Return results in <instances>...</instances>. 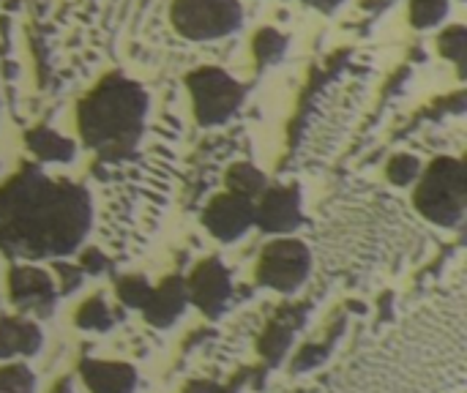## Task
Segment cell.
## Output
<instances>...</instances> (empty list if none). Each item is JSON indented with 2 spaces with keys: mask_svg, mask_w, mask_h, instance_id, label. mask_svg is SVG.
<instances>
[{
  "mask_svg": "<svg viewBox=\"0 0 467 393\" xmlns=\"http://www.w3.org/2000/svg\"><path fill=\"white\" fill-rule=\"evenodd\" d=\"M93 219L82 186L49 181L38 167L0 189V246L16 257H63L88 235Z\"/></svg>",
  "mask_w": 467,
  "mask_h": 393,
  "instance_id": "6da1fadb",
  "label": "cell"
},
{
  "mask_svg": "<svg viewBox=\"0 0 467 393\" xmlns=\"http://www.w3.org/2000/svg\"><path fill=\"white\" fill-rule=\"evenodd\" d=\"M148 112V96L140 82L123 74L104 77L77 109L82 142L101 159H123L137 150Z\"/></svg>",
  "mask_w": 467,
  "mask_h": 393,
  "instance_id": "7a4b0ae2",
  "label": "cell"
},
{
  "mask_svg": "<svg viewBox=\"0 0 467 393\" xmlns=\"http://www.w3.org/2000/svg\"><path fill=\"white\" fill-rule=\"evenodd\" d=\"M419 178L421 181L413 194L419 213L441 227H460L467 208L465 164L460 159L441 156Z\"/></svg>",
  "mask_w": 467,
  "mask_h": 393,
  "instance_id": "3957f363",
  "label": "cell"
},
{
  "mask_svg": "<svg viewBox=\"0 0 467 393\" xmlns=\"http://www.w3.org/2000/svg\"><path fill=\"white\" fill-rule=\"evenodd\" d=\"M170 25L186 44L230 38L244 25L241 0H172Z\"/></svg>",
  "mask_w": 467,
  "mask_h": 393,
  "instance_id": "277c9868",
  "label": "cell"
},
{
  "mask_svg": "<svg viewBox=\"0 0 467 393\" xmlns=\"http://www.w3.org/2000/svg\"><path fill=\"white\" fill-rule=\"evenodd\" d=\"M186 88L192 93L194 115L200 126L224 123L244 101V88L219 66H200L186 77Z\"/></svg>",
  "mask_w": 467,
  "mask_h": 393,
  "instance_id": "5b68a950",
  "label": "cell"
},
{
  "mask_svg": "<svg viewBox=\"0 0 467 393\" xmlns=\"http://www.w3.org/2000/svg\"><path fill=\"white\" fill-rule=\"evenodd\" d=\"M312 271V252L304 241L276 238L257 260V284L276 293H296Z\"/></svg>",
  "mask_w": 467,
  "mask_h": 393,
  "instance_id": "8992f818",
  "label": "cell"
},
{
  "mask_svg": "<svg viewBox=\"0 0 467 393\" xmlns=\"http://www.w3.org/2000/svg\"><path fill=\"white\" fill-rule=\"evenodd\" d=\"M8 293L14 306L22 315H33V317H52L55 315V282L47 271L33 268V265H16L8 274Z\"/></svg>",
  "mask_w": 467,
  "mask_h": 393,
  "instance_id": "52a82bcc",
  "label": "cell"
},
{
  "mask_svg": "<svg viewBox=\"0 0 467 393\" xmlns=\"http://www.w3.org/2000/svg\"><path fill=\"white\" fill-rule=\"evenodd\" d=\"M202 224L213 238L233 243L254 227V200L224 191L208 202L202 213Z\"/></svg>",
  "mask_w": 467,
  "mask_h": 393,
  "instance_id": "ba28073f",
  "label": "cell"
},
{
  "mask_svg": "<svg viewBox=\"0 0 467 393\" xmlns=\"http://www.w3.org/2000/svg\"><path fill=\"white\" fill-rule=\"evenodd\" d=\"M189 287V304L197 306L208 320H219L227 312L233 282L227 268L219 260H205L194 268L192 279L186 282Z\"/></svg>",
  "mask_w": 467,
  "mask_h": 393,
  "instance_id": "9c48e42d",
  "label": "cell"
},
{
  "mask_svg": "<svg viewBox=\"0 0 467 393\" xmlns=\"http://www.w3.org/2000/svg\"><path fill=\"white\" fill-rule=\"evenodd\" d=\"M304 222L298 189L290 186H268L254 202V227L265 235H287L298 230Z\"/></svg>",
  "mask_w": 467,
  "mask_h": 393,
  "instance_id": "30bf717a",
  "label": "cell"
},
{
  "mask_svg": "<svg viewBox=\"0 0 467 393\" xmlns=\"http://www.w3.org/2000/svg\"><path fill=\"white\" fill-rule=\"evenodd\" d=\"M189 306V287L181 276H167L159 287H153V295L148 306L142 309L145 320L153 328H172Z\"/></svg>",
  "mask_w": 467,
  "mask_h": 393,
  "instance_id": "8fae6325",
  "label": "cell"
},
{
  "mask_svg": "<svg viewBox=\"0 0 467 393\" xmlns=\"http://www.w3.org/2000/svg\"><path fill=\"white\" fill-rule=\"evenodd\" d=\"M79 375L90 393H134L137 372L115 361H82Z\"/></svg>",
  "mask_w": 467,
  "mask_h": 393,
  "instance_id": "7c38bea8",
  "label": "cell"
},
{
  "mask_svg": "<svg viewBox=\"0 0 467 393\" xmlns=\"http://www.w3.org/2000/svg\"><path fill=\"white\" fill-rule=\"evenodd\" d=\"M44 345L38 326L27 317H0V361L36 356Z\"/></svg>",
  "mask_w": 467,
  "mask_h": 393,
  "instance_id": "4fadbf2b",
  "label": "cell"
},
{
  "mask_svg": "<svg viewBox=\"0 0 467 393\" xmlns=\"http://www.w3.org/2000/svg\"><path fill=\"white\" fill-rule=\"evenodd\" d=\"M27 148L41 159V161H57V164H66L77 156V148L71 140L60 137L57 131H49V129H36L27 134Z\"/></svg>",
  "mask_w": 467,
  "mask_h": 393,
  "instance_id": "5bb4252c",
  "label": "cell"
},
{
  "mask_svg": "<svg viewBox=\"0 0 467 393\" xmlns=\"http://www.w3.org/2000/svg\"><path fill=\"white\" fill-rule=\"evenodd\" d=\"M224 183H227V191L241 194V197H249V200H257V197L268 189L265 175H263L254 164H249V161L233 164V167L227 170Z\"/></svg>",
  "mask_w": 467,
  "mask_h": 393,
  "instance_id": "9a60e30c",
  "label": "cell"
},
{
  "mask_svg": "<svg viewBox=\"0 0 467 393\" xmlns=\"http://www.w3.org/2000/svg\"><path fill=\"white\" fill-rule=\"evenodd\" d=\"M290 345H293V328H290V326H282V323H274V326H268V331L260 336V345H257V347H260V356L276 367V364H282V358L287 356Z\"/></svg>",
  "mask_w": 467,
  "mask_h": 393,
  "instance_id": "2e32d148",
  "label": "cell"
},
{
  "mask_svg": "<svg viewBox=\"0 0 467 393\" xmlns=\"http://www.w3.org/2000/svg\"><path fill=\"white\" fill-rule=\"evenodd\" d=\"M115 293H118V301L126 306V309H137L142 312L153 295V284H148L145 276H123L118 279L115 284Z\"/></svg>",
  "mask_w": 467,
  "mask_h": 393,
  "instance_id": "e0dca14e",
  "label": "cell"
},
{
  "mask_svg": "<svg viewBox=\"0 0 467 393\" xmlns=\"http://www.w3.org/2000/svg\"><path fill=\"white\" fill-rule=\"evenodd\" d=\"M77 326H79L82 331H109V328H112V315H109V309H107V304H104L101 295L88 298V301L79 306V312H77Z\"/></svg>",
  "mask_w": 467,
  "mask_h": 393,
  "instance_id": "ac0fdd59",
  "label": "cell"
},
{
  "mask_svg": "<svg viewBox=\"0 0 467 393\" xmlns=\"http://www.w3.org/2000/svg\"><path fill=\"white\" fill-rule=\"evenodd\" d=\"M0 393H36V377L25 364L0 367Z\"/></svg>",
  "mask_w": 467,
  "mask_h": 393,
  "instance_id": "d6986e66",
  "label": "cell"
},
{
  "mask_svg": "<svg viewBox=\"0 0 467 393\" xmlns=\"http://www.w3.org/2000/svg\"><path fill=\"white\" fill-rule=\"evenodd\" d=\"M449 14V0H410V19L416 27H432Z\"/></svg>",
  "mask_w": 467,
  "mask_h": 393,
  "instance_id": "ffe728a7",
  "label": "cell"
},
{
  "mask_svg": "<svg viewBox=\"0 0 467 393\" xmlns=\"http://www.w3.org/2000/svg\"><path fill=\"white\" fill-rule=\"evenodd\" d=\"M419 175H421V161H419L416 156L402 153V156H397V159L389 164V181L397 183V186H408V183H413Z\"/></svg>",
  "mask_w": 467,
  "mask_h": 393,
  "instance_id": "44dd1931",
  "label": "cell"
},
{
  "mask_svg": "<svg viewBox=\"0 0 467 393\" xmlns=\"http://www.w3.org/2000/svg\"><path fill=\"white\" fill-rule=\"evenodd\" d=\"M465 27L462 25H454V27H449L443 36H441V52L446 55V57H451L460 68L465 66Z\"/></svg>",
  "mask_w": 467,
  "mask_h": 393,
  "instance_id": "7402d4cb",
  "label": "cell"
},
{
  "mask_svg": "<svg viewBox=\"0 0 467 393\" xmlns=\"http://www.w3.org/2000/svg\"><path fill=\"white\" fill-rule=\"evenodd\" d=\"M274 49L282 52V49H285V41L276 36V30L265 27V30L254 38V52H257V57H260L263 63H271V60H276Z\"/></svg>",
  "mask_w": 467,
  "mask_h": 393,
  "instance_id": "603a6c76",
  "label": "cell"
},
{
  "mask_svg": "<svg viewBox=\"0 0 467 393\" xmlns=\"http://www.w3.org/2000/svg\"><path fill=\"white\" fill-rule=\"evenodd\" d=\"M323 358H326V350H323V347L306 345V347H301L298 356L293 358V372H306V369L323 364Z\"/></svg>",
  "mask_w": 467,
  "mask_h": 393,
  "instance_id": "cb8c5ba5",
  "label": "cell"
},
{
  "mask_svg": "<svg viewBox=\"0 0 467 393\" xmlns=\"http://www.w3.org/2000/svg\"><path fill=\"white\" fill-rule=\"evenodd\" d=\"M55 268L63 276V293L79 290V284H82V268H71V265H63V263H55Z\"/></svg>",
  "mask_w": 467,
  "mask_h": 393,
  "instance_id": "d4e9b609",
  "label": "cell"
},
{
  "mask_svg": "<svg viewBox=\"0 0 467 393\" xmlns=\"http://www.w3.org/2000/svg\"><path fill=\"white\" fill-rule=\"evenodd\" d=\"M82 271H88V274H104V271H107L104 254L96 252V249H88V252L82 254Z\"/></svg>",
  "mask_w": 467,
  "mask_h": 393,
  "instance_id": "484cf974",
  "label": "cell"
},
{
  "mask_svg": "<svg viewBox=\"0 0 467 393\" xmlns=\"http://www.w3.org/2000/svg\"><path fill=\"white\" fill-rule=\"evenodd\" d=\"M304 3H309V5H315L320 11H334L342 0H304Z\"/></svg>",
  "mask_w": 467,
  "mask_h": 393,
  "instance_id": "4316f807",
  "label": "cell"
},
{
  "mask_svg": "<svg viewBox=\"0 0 467 393\" xmlns=\"http://www.w3.org/2000/svg\"><path fill=\"white\" fill-rule=\"evenodd\" d=\"M52 393H74V388H71V380H60V383L52 388Z\"/></svg>",
  "mask_w": 467,
  "mask_h": 393,
  "instance_id": "83f0119b",
  "label": "cell"
}]
</instances>
